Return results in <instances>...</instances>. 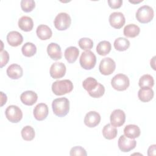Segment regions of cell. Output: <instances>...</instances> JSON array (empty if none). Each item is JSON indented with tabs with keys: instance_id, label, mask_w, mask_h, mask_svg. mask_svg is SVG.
<instances>
[{
	"instance_id": "obj_1",
	"label": "cell",
	"mask_w": 156,
	"mask_h": 156,
	"mask_svg": "<svg viewBox=\"0 0 156 156\" xmlns=\"http://www.w3.org/2000/svg\"><path fill=\"white\" fill-rule=\"evenodd\" d=\"M54 113L58 117L66 116L69 111V101L66 98L55 99L52 103Z\"/></svg>"
},
{
	"instance_id": "obj_2",
	"label": "cell",
	"mask_w": 156,
	"mask_h": 156,
	"mask_svg": "<svg viewBox=\"0 0 156 156\" xmlns=\"http://www.w3.org/2000/svg\"><path fill=\"white\" fill-rule=\"evenodd\" d=\"M73 90V84L70 80H56L52 84V91L57 96L70 93Z\"/></svg>"
},
{
	"instance_id": "obj_3",
	"label": "cell",
	"mask_w": 156,
	"mask_h": 156,
	"mask_svg": "<svg viewBox=\"0 0 156 156\" xmlns=\"http://www.w3.org/2000/svg\"><path fill=\"white\" fill-rule=\"evenodd\" d=\"M79 63L82 68L90 70L94 67L96 63V57L90 50L85 51L80 57Z\"/></svg>"
},
{
	"instance_id": "obj_4",
	"label": "cell",
	"mask_w": 156,
	"mask_h": 156,
	"mask_svg": "<svg viewBox=\"0 0 156 156\" xmlns=\"http://www.w3.org/2000/svg\"><path fill=\"white\" fill-rule=\"evenodd\" d=\"M154 18L153 9L147 5L140 7L136 12V18L141 23L145 24L150 22Z\"/></svg>"
},
{
	"instance_id": "obj_5",
	"label": "cell",
	"mask_w": 156,
	"mask_h": 156,
	"mask_svg": "<svg viewBox=\"0 0 156 156\" xmlns=\"http://www.w3.org/2000/svg\"><path fill=\"white\" fill-rule=\"evenodd\" d=\"M112 87L117 91H124L130 85L129 77L123 74L115 75L111 80Z\"/></svg>"
},
{
	"instance_id": "obj_6",
	"label": "cell",
	"mask_w": 156,
	"mask_h": 156,
	"mask_svg": "<svg viewBox=\"0 0 156 156\" xmlns=\"http://www.w3.org/2000/svg\"><path fill=\"white\" fill-rule=\"evenodd\" d=\"M71 23V19L70 16L65 12L58 13L54 21V26L58 30H66L70 26Z\"/></svg>"
},
{
	"instance_id": "obj_7",
	"label": "cell",
	"mask_w": 156,
	"mask_h": 156,
	"mask_svg": "<svg viewBox=\"0 0 156 156\" xmlns=\"http://www.w3.org/2000/svg\"><path fill=\"white\" fill-rule=\"evenodd\" d=\"M5 116L7 119L13 123L20 122L23 118L21 110L16 105H11L7 107L5 111Z\"/></svg>"
},
{
	"instance_id": "obj_8",
	"label": "cell",
	"mask_w": 156,
	"mask_h": 156,
	"mask_svg": "<svg viewBox=\"0 0 156 156\" xmlns=\"http://www.w3.org/2000/svg\"><path fill=\"white\" fill-rule=\"evenodd\" d=\"M116 68V63L115 61L110 57H105L103 58L99 64V69L100 73L105 76L110 75L113 73Z\"/></svg>"
},
{
	"instance_id": "obj_9",
	"label": "cell",
	"mask_w": 156,
	"mask_h": 156,
	"mask_svg": "<svg viewBox=\"0 0 156 156\" xmlns=\"http://www.w3.org/2000/svg\"><path fill=\"white\" fill-rule=\"evenodd\" d=\"M136 144V141L132 138H128L122 135L118 139V145L119 149L124 152H128L133 149Z\"/></svg>"
},
{
	"instance_id": "obj_10",
	"label": "cell",
	"mask_w": 156,
	"mask_h": 156,
	"mask_svg": "<svg viewBox=\"0 0 156 156\" xmlns=\"http://www.w3.org/2000/svg\"><path fill=\"white\" fill-rule=\"evenodd\" d=\"M110 123L114 127H120L122 126L126 121V114L121 109L113 110L110 116Z\"/></svg>"
},
{
	"instance_id": "obj_11",
	"label": "cell",
	"mask_w": 156,
	"mask_h": 156,
	"mask_svg": "<svg viewBox=\"0 0 156 156\" xmlns=\"http://www.w3.org/2000/svg\"><path fill=\"white\" fill-rule=\"evenodd\" d=\"M66 66L62 62L54 63L49 70L50 76L53 79H59L63 77L66 73Z\"/></svg>"
},
{
	"instance_id": "obj_12",
	"label": "cell",
	"mask_w": 156,
	"mask_h": 156,
	"mask_svg": "<svg viewBox=\"0 0 156 156\" xmlns=\"http://www.w3.org/2000/svg\"><path fill=\"white\" fill-rule=\"evenodd\" d=\"M125 17L121 12H113L109 16L110 24L115 29H121L125 24Z\"/></svg>"
},
{
	"instance_id": "obj_13",
	"label": "cell",
	"mask_w": 156,
	"mask_h": 156,
	"mask_svg": "<svg viewBox=\"0 0 156 156\" xmlns=\"http://www.w3.org/2000/svg\"><path fill=\"white\" fill-rule=\"evenodd\" d=\"M101 121L100 115L95 111L88 112L84 118V123L88 127L93 128L98 126Z\"/></svg>"
},
{
	"instance_id": "obj_14",
	"label": "cell",
	"mask_w": 156,
	"mask_h": 156,
	"mask_svg": "<svg viewBox=\"0 0 156 156\" xmlns=\"http://www.w3.org/2000/svg\"><path fill=\"white\" fill-rule=\"evenodd\" d=\"M49 113L48 107L46 104H38L34 109V118L38 121H43L46 118Z\"/></svg>"
},
{
	"instance_id": "obj_15",
	"label": "cell",
	"mask_w": 156,
	"mask_h": 156,
	"mask_svg": "<svg viewBox=\"0 0 156 156\" xmlns=\"http://www.w3.org/2000/svg\"><path fill=\"white\" fill-rule=\"evenodd\" d=\"M48 55L54 60H58L62 58V53L60 46L55 43H51L47 47Z\"/></svg>"
},
{
	"instance_id": "obj_16",
	"label": "cell",
	"mask_w": 156,
	"mask_h": 156,
	"mask_svg": "<svg viewBox=\"0 0 156 156\" xmlns=\"http://www.w3.org/2000/svg\"><path fill=\"white\" fill-rule=\"evenodd\" d=\"M21 101L26 105H34L38 99V95L33 91L28 90L23 92L20 96Z\"/></svg>"
},
{
	"instance_id": "obj_17",
	"label": "cell",
	"mask_w": 156,
	"mask_h": 156,
	"mask_svg": "<svg viewBox=\"0 0 156 156\" xmlns=\"http://www.w3.org/2000/svg\"><path fill=\"white\" fill-rule=\"evenodd\" d=\"M7 74L12 79H18L23 76V70L18 64H12L7 69Z\"/></svg>"
},
{
	"instance_id": "obj_18",
	"label": "cell",
	"mask_w": 156,
	"mask_h": 156,
	"mask_svg": "<svg viewBox=\"0 0 156 156\" xmlns=\"http://www.w3.org/2000/svg\"><path fill=\"white\" fill-rule=\"evenodd\" d=\"M7 41L10 46L16 47L23 43V37L20 32L11 31L7 35Z\"/></svg>"
},
{
	"instance_id": "obj_19",
	"label": "cell",
	"mask_w": 156,
	"mask_h": 156,
	"mask_svg": "<svg viewBox=\"0 0 156 156\" xmlns=\"http://www.w3.org/2000/svg\"><path fill=\"white\" fill-rule=\"evenodd\" d=\"M36 33L39 39L41 40H48L52 37V32L51 28L44 24L38 26L37 28Z\"/></svg>"
},
{
	"instance_id": "obj_20",
	"label": "cell",
	"mask_w": 156,
	"mask_h": 156,
	"mask_svg": "<svg viewBox=\"0 0 156 156\" xmlns=\"http://www.w3.org/2000/svg\"><path fill=\"white\" fill-rule=\"evenodd\" d=\"M154 91L152 88L142 87L138 92V97L139 99L143 102H147L152 99L154 97Z\"/></svg>"
},
{
	"instance_id": "obj_21",
	"label": "cell",
	"mask_w": 156,
	"mask_h": 156,
	"mask_svg": "<svg viewBox=\"0 0 156 156\" xmlns=\"http://www.w3.org/2000/svg\"><path fill=\"white\" fill-rule=\"evenodd\" d=\"M79 55V50L75 46H69L67 48L64 52L66 60L69 63L75 62Z\"/></svg>"
},
{
	"instance_id": "obj_22",
	"label": "cell",
	"mask_w": 156,
	"mask_h": 156,
	"mask_svg": "<svg viewBox=\"0 0 156 156\" xmlns=\"http://www.w3.org/2000/svg\"><path fill=\"white\" fill-rule=\"evenodd\" d=\"M140 129L135 124L127 125L124 129V135L128 138L135 139L140 135Z\"/></svg>"
},
{
	"instance_id": "obj_23",
	"label": "cell",
	"mask_w": 156,
	"mask_h": 156,
	"mask_svg": "<svg viewBox=\"0 0 156 156\" xmlns=\"http://www.w3.org/2000/svg\"><path fill=\"white\" fill-rule=\"evenodd\" d=\"M18 26L24 32H29L32 30L34 27V22L32 19L27 16H23L18 20Z\"/></svg>"
},
{
	"instance_id": "obj_24",
	"label": "cell",
	"mask_w": 156,
	"mask_h": 156,
	"mask_svg": "<svg viewBox=\"0 0 156 156\" xmlns=\"http://www.w3.org/2000/svg\"><path fill=\"white\" fill-rule=\"evenodd\" d=\"M140 32V27L134 24H129L124 28L123 33L126 37L134 38L139 35Z\"/></svg>"
},
{
	"instance_id": "obj_25",
	"label": "cell",
	"mask_w": 156,
	"mask_h": 156,
	"mask_svg": "<svg viewBox=\"0 0 156 156\" xmlns=\"http://www.w3.org/2000/svg\"><path fill=\"white\" fill-rule=\"evenodd\" d=\"M117 134V129L111 124H106L102 129V135L107 140H112L115 138Z\"/></svg>"
},
{
	"instance_id": "obj_26",
	"label": "cell",
	"mask_w": 156,
	"mask_h": 156,
	"mask_svg": "<svg viewBox=\"0 0 156 156\" xmlns=\"http://www.w3.org/2000/svg\"><path fill=\"white\" fill-rule=\"evenodd\" d=\"M112 45L111 43L106 40L100 41L96 46V52L100 55H106L111 51Z\"/></svg>"
},
{
	"instance_id": "obj_27",
	"label": "cell",
	"mask_w": 156,
	"mask_h": 156,
	"mask_svg": "<svg viewBox=\"0 0 156 156\" xmlns=\"http://www.w3.org/2000/svg\"><path fill=\"white\" fill-rule=\"evenodd\" d=\"M130 46V41L126 38L119 37L114 41V47L115 49L119 51H126Z\"/></svg>"
},
{
	"instance_id": "obj_28",
	"label": "cell",
	"mask_w": 156,
	"mask_h": 156,
	"mask_svg": "<svg viewBox=\"0 0 156 156\" xmlns=\"http://www.w3.org/2000/svg\"><path fill=\"white\" fill-rule=\"evenodd\" d=\"M23 54L27 57H32L36 54L37 48L36 46L30 42L26 43L21 48Z\"/></svg>"
},
{
	"instance_id": "obj_29",
	"label": "cell",
	"mask_w": 156,
	"mask_h": 156,
	"mask_svg": "<svg viewBox=\"0 0 156 156\" xmlns=\"http://www.w3.org/2000/svg\"><path fill=\"white\" fill-rule=\"evenodd\" d=\"M21 136L26 141H31L35 138V133L33 127L30 126L24 127L21 132Z\"/></svg>"
},
{
	"instance_id": "obj_30",
	"label": "cell",
	"mask_w": 156,
	"mask_h": 156,
	"mask_svg": "<svg viewBox=\"0 0 156 156\" xmlns=\"http://www.w3.org/2000/svg\"><path fill=\"white\" fill-rule=\"evenodd\" d=\"M98 83H99L94 78L92 77H89L83 81L82 86L83 88L87 90L89 93L97 87Z\"/></svg>"
},
{
	"instance_id": "obj_31",
	"label": "cell",
	"mask_w": 156,
	"mask_h": 156,
	"mask_svg": "<svg viewBox=\"0 0 156 156\" xmlns=\"http://www.w3.org/2000/svg\"><path fill=\"white\" fill-rule=\"evenodd\" d=\"M154 84V80L150 74H144L142 76L138 82L139 86L142 87H149L152 88Z\"/></svg>"
},
{
	"instance_id": "obj_32",
	"label": "cell",
	"mask_w": 156,
	"mask_h": 156,
	"mask_svg": "<svg viewBox=\"0 0 156 156\" xmlns=\"http://www.w3.org/2000/svg\"><path fill=\"white\" fill-rule=\"evenodd\" d=\"M79 47L83 50H90L93 46V41L89 38H82L79 41Z\"/></svg>"
},
{
	"instance_id": "obj_33",
	"label": "cell",
	"mask_w": 156,
	"mask_h": 156,
	"mask_svg": "<svg viewBox=\"0 0 156 156\" xmlns=\"http://www.w3.org/2000/svg\"><path fill=\"white\" fill-rule=\"evenodd\" d=\"M35 7V2L34 0H22L21 1V9L25 12H30Z\"/></svg>"
},
{
	"instance_id": "obj_34",
	"label": "cell",
	"mask_w": 156,
	"mask_h": 156,
	"mask_svg": "<svg viewBox=\"0 0 156 156\" xmlns=\"http://www.w3.org/2000/svg\"><path fill=\"white\" fill-rule=\"evenodd\" d=\"M105 93V88L103 85L99 83L97 87L92 91L89 93V95L94 98H99L102 97Z\"/></svg>"
},
{
	"instance_id": "obj_35",
	"label": "cell",
	"mask_w": 156,
	"mask_h": 156,
	"mask_svg": "<svg viewBox=\"0 0 156 156\" xmlns=\"http://www.w3.org/2000/svg\"><path fill=\"white\" fill-rule=\"evenodd\" d=\"M87 155V152L84 148L81 146H74L71 148L70 151V155H83L86 156Z\"/></svg>"
},
{
	"instance_id": "obj_36",
	"label": "cell",
	"mask_w": 156,
	"mask_h": 156,
	"mask_svg": "<svg viewBox=\"0 0 156 156\" xmlns=\"http://www.w3.org/2000/svg\"><path fill=\"white\" fill-rule=\"evenodd\" d=\"M1 65L0 67L2 68L4 66L9 60V55L7 51L5 50H1Z\"/></svg>"
},
{
	"instance_id": "obj_37",
	"label": "cell",
	"mask_w": 156,
	"mask_h": 156,
	"mask_svg": "<svg viewBox=\"0 0 156 156\" xmlns=\"http://www.w3.org/2000/svg\"><path fill=\"white\" fill-rule=\"evenodd\" d=\"M108 4L112 9H119L121 7L122 4V0H108Z\"/></svg>"
},
{
	"instance_id": "obj_38",
	"label": "cell",
	"mask_w": 156,
	"mask_h": 156,
	"mask_svg": "<svg viewBox=\"0 0 156 156\" xmlns=\"http://www.w3.org/2000/svg\"><path fill=\"white\" fill-rule=\"evenodd\" d=\"M155 144L150 146V147L148 149V152H147L148 155H149V156L155 155Z\"/></svg>"
},
{
	"instance_id": "obj_39",
	"label": "cell",
	"mask_w": 156,
	"mask_h": 156,
	"mask_svg": "<svg viewBox=\"0 0 156 156\" xmlns=\"http://www.w3.org/2000/svg\"><path fill=\"white\" fill-rule=\"evenodd\" d=\"M1 106H3L4 104L6 103L7 101V96L5 94H4L3 92L1 91Z\"/></svg>"
}]
</instances>
